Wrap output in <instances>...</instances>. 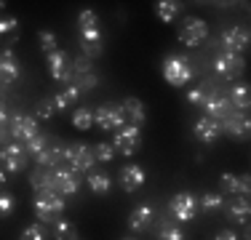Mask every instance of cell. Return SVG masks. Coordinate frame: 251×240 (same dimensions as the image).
<instances>
[{"mask_svg": "<svg viewBox=\"0 0 251 240\" xmlns=\"http://www.w3.org/2000/svg\"><path fill=\"white\" fill-rule=\"evenodd\" d=\"M201 110L206 112V118L217 120V123H222L225 118H230L232 112H235V110H232V104H230V99H227L225 94H219L217 88L206 94V99H203Z\"/></svg>", "mask_w": 251, "mask_h": 240, "instance_id": "6", "label": "cell"}, {"mask_svg": "<svg viewBox=\"0 0 251 240\" xmlns=\"http://www.w3.org/2000/svg\"><path fill=\"white\" fill-rule=\"evenodd\" d=\"M22 75V64L19 59H16V53L11 51V48H5L3 53H0V83L3 86H11V83H16Z\"/></svg>", "mask_w": 251, "mask_h": 240, "instance_id": "17", "label": "cell"}, {"mask_svg": "<svg viewBox=\"0 0 251 240\" xmlns=\"http://www.w3.org/2000/svg\"><path fill=\"white\" fill-rule=\"evenodd\" d=\"M219 187H222L225 195H238V197H249V190H251V182L246 173H222L219 176Z\"/></svg>", "mask_w": 251, "mask_h": 240, "instance_id": "18", "label": "cell"}, {"mask_svg": "<svg viewBox=\"0 0 251 240\" xmlns=\"http://www.w3.org/2000/svg\"><path fill=\"white\" fill-rule=\"evenodd\" d=\"M86 184H88V190H91L94 195H107V192L112 190V179L107 176L104 171H88Z\"/></svg>", "mask_w": 251, "mask_h": 240, "instance_id": "26", "label": "cell"}, {"mask_svg": "<svg viewBox=\"0 0 251 240\" xmlns=\"http://www.w3.org/2000/svg\"><path fill=\"white\" fill-rule=\"evenodd\" d=\"M214 240H241V238H238V232H235V230H219Z\"/></svg>", "mask_w": 251, "mask_h": 240, "instance_id": "46", "label": "cell"}, {"mask_svg": "<svg viewBox=\"0 0 251 240\" xmlns=\"http://www.w3.org/2000/svg\"><path fill=\"white\" fill-rule=\"evenodd\" d=\"M80 40L83 43H104L101 29H80Z\"/></svg>", "mask_w": 251, "mask_h": 240, "instance_id": "44", "label": "cell"}, {"mask_svg": "<svg viewBox=\"0 0 251 240\" xmlns=\"http://www.w3.org/2000/svg\"><path fill=\"white\" fill-rule=\"evenodd\" d=\"M179 11H182V5L176 3V0H160V3H155V14H158L160 22L171 24L179 16Z\"/></svg>", "mask_w": 251, "mask_h": 240, "instance_id": "29", "label": "cell"}, {"mask_svg": "<svg viewBox=\"0 0 251 240\" xmlns=\"http://www.w3.org/2000/svg\"><path fill=\"white\" fill-rule=\"evenodd\" d=\"M227 211V219L235 221V224H246L249 221V214H251V206H249V197H232L227 206H222Z\"/></svg>", "mask_w": 251, "mask_h": 240, "instance_id": "23", "label": "cell"}, {"mask_svg": "<svg viewBox=\"0 0 251 240\" xmlns=\"http://www.w3.org/2000/svg\"><path fill=\"white\" fill-rule=\"evenodd\" d=\"M27 158L29 155L25 152V147L16 142H8L0 147V168H3L5 173H19L27 168Z\"/></svg>", "mask_w": 251, "mask_h": 240, "instance_id": "5", "label": "cell"}, {"mask_svg": "<svg viewBox=\"0 0 251 240\" xmlns=\"http://www.w3.org/2000/svg\"><path fill=\"white\" fill-rule=\"evenodd\" d=\"M62 163H67V168H73L75 173H88V171H94V166H97L94 147H88V144H83V142L64 144Z\"/></svg>", "mask_w": 251, "mask_h": 240, "instance_id": "2", "label": "cell"}, {"mask_svg": "<svg viewBox=\"0 0 251 240\" xmlns=\"http://www.w3.org/2000/svg\"><path fill=\"white\" fill-rule=\"evenodd\" d=\"M19 240H49V232H46V224H29L22 230Z\"/></svg>", "mask_w": 251, "mask_h": 240, "instance_id": "36", "label": "cell"}, {"mask_svg": "<svg viewBox=\"0 0 251 240\" xmlns=\"http://www.w3.org/2000/svg\"><path fill=\"white\" fill-rule=\"evenodd\" d=\"M219 43H222V48L227 53H238L241 56L249 48V29L246 27H227L219 35Z\"/></svg>", "mask_w": 251, "mask_h": 240, "instance_id": "14", "label": "cell"}, {"mask_svg": "<svg viewBox=\"0 0 251 240\" xmlns=\"http://www.w3.org/2000/svg\"><path fill=\"white\" fill-rule=\"evenodd\" d=\"M53 240H77V227L70 219H56L53 221V230H51Z\"/></svg>", "mask_w": 251, "mask_h": 240, "instance_id": "28", "label": "cell"}, {"mask_svg": "<svg viewBox=\"0 0 251 240\" xmlns=\"http://www.w3.org/2000/svg\"><path fill=\"white\" fill-rule=\"evenodd\" d=\"M163 77L174 88H184L195 77V67L184 53H169L163 59Z\"/></svg>", "mask_w": 251, "mask_h": 240, "instance_id": "1", "label": "cell"}, {"mask_svg": "<svg viewBox=\"0 0 251 240\" xmlns=\"http://www.w3.org/2000/svg\"><path fill=\"white\" fill-rule=\"evenodd\" d=\"M73 125L77 131H88L94 125V110H88V107H77L73 112Z\"/></svg>", "mask_w": 251, "mask_h": 240, "instance_id": "33", "label": "cell"}, {"mask_svg": "<svg viewBox=\"0 0 251 240\" xmlns=\"http://www.w3.org/2000/svg\"><path fill=\"white\" fill-rule=\"evenodd\" d=\"M214 70L225 77V80H235L238 75H243L246 70V62H243L238 53H227V51H219L214 56Z\"/></svg>", "mask_w": 251, "mask_h": 240, "instance_id": "9", "label": "cell"}, {"mask_svg": "<svg viewBox=\"0 0 251 240\" xmlns=\"http://www.w3.org/2000/svg\"><path fill=\"white\" fill-rule=\"evenodd\" d=\"M80 190V176L73 171V168H67V166H56L53 168V192L56 195H75V192Z\"/></svg>", "mask_w": 251, "mask_h": 240, "instance_id": "11", "label": "cell"}, {"mask_svg": "<svg viewBox=\"0 0 251 240\" xmlns=\"http://www.w3.org/2000/svg\"><path fill=\"white\" fill-rule=\"evenodd\" d=\"M62 152H64V144L59 142V139H51L49 142V147L43 149L40 155H35V163H38L40 168H56V166H62Z\"/></svg>", "mask_w": 251, "mask_h": 240, "instance_id": "21", "label": "cell"}, {"mask_svg": "<svg viewBox=\"0 0 251 240\" xmlns=\"http://www.w3.org/2000/svg\"><path fill=\"white\" fill-rule=\"evenodd\" d=\"M49 142H51V136L49 134H35L32 139H27L22 147H25V152L29 155V158H35V155H40L46 147H49Z\"/></svg>", "mask_w": 251, "mask_h": 240, "instance_id": "31", "label": "cell"}, {"mask_svg": "<svg viewBox=\"0 0 251 240\" xmlns=\"http://www.w3.org/2000/svg\"><path fill=\"white\" fill-rule=\"evenodd\" d=\"M0 86H3V83H0Z\"/></svg>", "mask_w": 251, "mask_h": 240, "instance_id": "52", "label": "cell"}, {"mask_svg": "<svg viewBox=\"0 0 251 240\" xmlns=\"http://www.w3.org/2000/svg\"><path fill=\"white\" fill-rule=\"evenodd\" d=\"M5 123H8V110H5V104L0 101V128H5Z\"/></svg>", "mask_w": 251, "mask_h": 240, "instance_id": "47", "label": "cell"}, {"mask_svg": "<svg viewBox=\"0 0 251 240\" xmlns=\"http://www.w3.org/2000/svg\"><path fill=\"white\" fill-rule=\"evenodd\" d=\"M11 142V134L5 128H0V147H3V144H8Z\"/></svg>", "mask_w": 251, "mask_h": 240, "instance_id": "48", "label": "cell"}, {"mask_svg": "<svg viewBox=\"0 0 251 240\" xmlns=\"http://www.w3.org/2000/svg\"><path fill=\"white\" fill-rule=\"evenodd\" d=\"M46 67H49L51 77H56V80L62 83H73V70H70V56L62 51V48H56V51L46 53Z\"/></svg>", "mask_w": 251, "mask_h": 240, "instance_id": "13", "label": "cell"}, {"mask_svg": "<svg viewBox=\"0 0 251 240\" xmlns=\"http://www.w3.org/2000/svg\"><path fill=\"white\" fill-rule=\"evenodd\" d=\"M155 224V211L152 206H136L128 214V230L131 232H147Z\"/></svg>", "mask_w": 251, "mask_h": 240, "instance_id": "20", "label": "cell"}, {"mask_svg": "<svg viewBox=\"0 0 251 240\" xmlns=\"http://www.w3.org/2000/svg\"><path fill=\"white\" fill-rule=\"evenodd\" d=\"M112 147H115V152L131 158V155L142 147V128H136V125H123L115 134V139H112Z\"/></svg>", "mask_w": 251, "mask_h": 240, "instance_id": "8", "label": "cell"}, {"mask_svg": "<svg viewBox=\"0 0 251 240\" xmlns=\"http://www.w3.org/2000/svg\"><path fill=\"white\" fill-rule=\"evenodd\" d=\"M80 48H83V56L94 62V59L101 56V51H104V43H83V40H80Z\"/></svg>", "mask_w": 251, "mask_h": 240, "instance_id": "42", "label": "cell"}, {"mask_svg": "<svg viewBox=\"0 0 251 240\" xmlns=\"http://www.w3.org/2000/svg\"><path fill=\"white\" fill-rule=\"evenodd\" d=\"M145 179H147V173H145V168H142L139 163H126L121 171H118V184H121L123 192H136V190H142Z\"/></svg>", "mask_w": 251, "mask_h": 240, "instance_id": "15", "label": "cell"}, {"mask_svg": "<svg viewBox=\"0 0 251 240\" xmlns=\"http://www.w3.org/2000/svg\"><path fill=\"white\" fill-rule=\"evenodd\" d=\"M94 123L99 125L101 131H121L126 125V115L121 101H104L101 107L94 110Z\"/></svg>", "mask_w": 251, "mask_h": 240, "instance_id": "4", "label": "cell"}, {"mask_svg": "<svg viewBox=\"0 0 251 240\" xmlns=\"http://www.w3.org/2000/svg\"><path fill=\"white\" fill-rule=\"evenodd\" d=\"M121 107H123V115H126V120H128V125H136V128H142V125H145L147 110H145V104H142L136 96H128V99H123Z\"/></svg>", "mask_w": 251, "mask_h": 240, "instance_id": "22", "label": "cell"}, {"mask_svg": "<svg viewBox=\"0 0 251 240\" xmlns=\"http://www.w3.org/2000/svg\"><path fill=\"white\" fill-rule=\"evenodd\" d=\"M3 8H5V3H3V0H0V11H3Z\"/></svg>", "mask_w": 251, "mask_h": 240, "instance_id": "50", "label": "cell"}, {"mask_svg": "<svg viewBox=\"0 0 251 240\" xmlns=\"http://www.w3.org/2000/svg\"><path fill=\"white\" fill-rule=\"evenodd\" d=\"M16 211V197L11 192L0 190V219H11Z\"/></svg>", "mask_w": 251, "mask_h": 240, "instance_id": "34", "label": "cell"}, {"mask_svg": "<svg viewBox=\"0 0 251 240\" xmlns=\"http://www.w3.org/2000/svg\"><path fill=\"white\" fill-rule=\"evenodd\" d=\"M38 43H40V51L43 53H51V51H56V35L51 32V29H43V32H38Z\"/></svg>", "mask_w": 251, "mask_h": 240, "instance_id": "39", "label": "cell"}, {"mask_svg": "<svg viewBox=\"0 0 251 240\" xmlns=\"http://www.w3.org/2000/svg\"><path fill=\"white\" fill-rule=\"evenodd\" d=\"M73 86L77 91H88V88L99 86V77L94 75V72H88V75H73Z\"/></svg>", "mask_w": 251, "mask_h": 240, "instance_id": "37", "label": "cell"}, {"mask_svg": "<svg viewBox=\"0 0 251 240\" xmlns=\"http://www.w3.org/2000/svg\"><path fill=\"white\" fill-rule=\"evenodd\" d=\"M94 158L101 160V163H110V160L115 158V147H112V144H107V142H99L97 147H94Z\"/></svg>", "mask_w": 251, "mask_h": 240, "instance_id": "40", "label": "cell"}, {"mask_svg": "<svg viewBox=\"0 0 251 240\" xmlns=\"http://www.w3.org/2000/svg\"><path fill=\"white\" fill-rule=\"evenodd\" d=\"M16 16H0V35H16Z\"/></svg>", "mask_w": 251, "mask_h": 240, "instance_id": "43", "label": "cell"}, {"mask_svg": "<svg viewBox=\"0 0 251 240\" xmlns=\"http://www.w3.org/2000/svg\"><path fill=\"white\" fill-rule=\"evenodd\" d=\"M62 214H64V197L62 195H56L53 190L38 192V197H35V216L40 219V224H51Z\"/></svg>", "mask_w": 251, "mask_h": 240, "instance_id": "3", "label": "cell"}, {"mask_svg": "<svg viewBox=\"0 0 251 240\" xmlns=\"http://www.w3.org/2000/svg\"><path fill=\"white\" fill-rule=\"evenodd\" d=\"M88 72H94V64H91V59H86L80 53L73 62V75H88Z\"/></svg>", "mask_w": 251, "mask_h": 240, "instance_id": "41", "label": "cell"}, {"mask_svg": "<svg viewBox=\"0 0 251 240\" xmlns=\"http://www.w3.org/2000/svg\"><path fill=\"white\" fill-rule=\"evenodd\" d=\"M155 232H158V240H187L184 230L176 224V221H171V219H160Z\"/></svg>", "mask_w": 251, "mask_h": 240, "instance_id": "27", "label": "cell"}, {"mask_svg": "<svg viewBox=\"0 0 251 240\" xmlns=\"http://www.w3.org/2000/svg\"><path fill=\"white\" fill-rule=\"evenodd\" d=\"M198 214V197L193 192H179L171 197V216L176 221H193Z\"/></svg>", "mask_w": 251, "mask_h": 240, "instance_id": "12", "label": "cell"}, {"mask_svg": "<svg viewBox=\"0 0 251 240\" xmlns=\"http://www.w3.org/2000/svg\"><path fill=\"white\" fill-rule=\"evenodd\" d=\"M29 187H32L35 192H49V190H53V171H51V168L35 166L32 173H29Z\"/></svg>", "mask_w": 251, "mask_h": 240, "instance_id": "24", "label": "cell"}, {"mask_svg": "<svg viewBox=\"0 0 251 240\" xmlns=\"http://www.w3.org/2000/svg\"><path fill=\"white\" fill-rule=\"evenodd\" d=\"M206 88H193V91H187V101H190V104H203V99H206Z\"/></svg>", "mask_w": 251, "mask_h": 240, "instance_id": "45", "label": "cell"}, {"mask_svg": "<svg viewBox=\"0 0 251 240\" xmlns=\"http://www.w3.org/2000/svg\"><path fill=\"white\" fill-rule=\"evenodd\" d=\"M5 182H8V173H5V171H3V168H0V190H3V187H5Z\"/></svg>", "mask_w": 251, "mask_h": 240, "instance_id": "49", "label": "cell"}, {"mask_svg": "<svg viewBox=\"0 0 251 240\" xmlns=\"http://www.w3.org/2000/svg\"><path fill=\"white\" fill-rule=\"evenodd\" d=\"M123 240H136V238H123Z\"/></svg>", "mask_w": 251, "mask_h": 240, "instance_id": "51", "label": "cell"}, {"mask_svg": "<svg viewBox=\"0 0 251 240\" xmlns=\"http://www.w3.org/2000/svg\"><path fill=\"white\" fill-rule=\"evenodd\" d=\"M206 38H208V24L203 19H198V16H187L182 22V27H179V40L190 48L201 46Z\"/></svg>", "mask_w": 251, "mask_h": 240, "instance_id": "7", "label": "cell"}, {"mask_svg": "<svg viewBox=\"0 0 251 240\" xmlns=\"http://www.w3.org/2000/svg\"><path fill=\"white\" fill-rule=\"evenodd\" d=\"M77 240H80V238H77Z\"/></svg>", "mask_w": 251, "mask_h": 240, "instance_id": "53", "label": "cell"}, {"mask_svg": "<svg viewBox=\"0 0 251 240\" xmlns=\"http://www.w3.org/2000/svg\"><path fill=\"white\" fill-rule=\"evenodd\" d=\"M35 112H38V118H43V120H49V118H53L56 115V104H53V96H43V99L35 104Z\"/></svg>", "mask_w": 251, "mask_h": 240, "instance_id": "35", "label": "cell"}, {"mask_svg": "<svg viewBox=\"0 0 251 240\" xmlns=\"http://www.w3.org/2000/svg\"><path fill=\"white\" fill-rule=\"evenodd\" d=\"M77 27L80 29H99V16L88 8L80 11V14H77Z\"/></svg>", "mask_w": 251, "mask_h": 240, "instance_id": "38", "label": "cell"}, {"mask_svg": "<svg viewBox=\"0 0 251 240\" xmlns=\"http://www.w3.org/2000/svg\"><path fill=\"white\" fill-rule=\"evenodd\" d=\"M230 104H232V110H241V112H249V107H251V91H249V86L246 83H238V86H232L230 88Z\"/></svg>", "mask_w": 251, "mask_h": 240, "instance_id": "25", "label": "cell"}, {"mask_svg": "<svg viewBox=\"0 0 251 240\" xmlns=\"http://www.w3.org/2000/svg\"><path fill=\"white\" fill-rule=\"evenodd\" d=\"M8 134L11 139H16V144H25L27 139H32L35 134H40L38 128V120L35 118H27V115H14L11 118V125H8Z\"/></svg>", "mask_w": 251, "mask_h": 240, "instance_id": "16", "label": "cell"}, {"mask_svg": "<svg viewBox=\"0 0 251 240\" xmlns=\"http://www.w3.org/2000/svg\"><path fill=\"white\" fill-rule=\"evenodd\" d=\"M193 136L198 142H203V144H214L222 136V131H219V123L217 120H211V118H198L195 120V125H193Z\"/></svg>", "mask_w": 251, "mask_h": 240, "instance_id": "19", "label": "cell"}, {"mask_svg": "<svg viewBox=\"0 0 251 240\" xmlns=\"http://www.w3.org/2000/svg\"><path fill=\"white\" fill-rule=\"evenodd\" d=\"M77 96H80V91L70 83L64 91H59L56 96H53V104H56V110H67V107H73L75 101H77Z\"/></svg>", "mask_w": 251, "mask_h": 240, "instance_id": "30", "label": "cell"}, {"mask_svg": "<svg viewBox=\"0 0 251 240\" xmlns=\"http://www.w3.org/2000/svg\"><path fill=\"white\" fill-rule=\"evenodd\" d=\"M222 206H225V197L219 195V192H206V195H201V197H198V208H203L206 214L219 211Z\"/></svg>", "mask_w": 251, "mask_h": 240, "instance_id": "32", "label": "cell"}, {"mask_svg": "<svg viewBox=\"0 0 251 240\" xmlns=\"http://www.w3.org/2000/svg\"><path fill=\"white\" fill-rule=\"evenodd\" d=\"M219 131H225L232 142H246L249 139V131H251L249 112H232L230 118H225L222 123H219Z\"/></svg>", "mask_w": 251, "mask_h": 240, "instance_id": "10", "label": "cell"}]
</instances>
